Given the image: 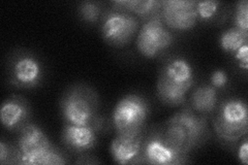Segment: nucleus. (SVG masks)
<instances>
[{"instance_id": "nucleus-1", "label": "nucleus", "mask_w": 248, "mask_h": 165, "mask_svg": "<svg viewBox=\"0 0 248 165\" xmlns=\"http://www.w3.org/2000/svg\"><path fill=\"white\" fill-rule=\"evenodd\" d=\"M207 133L206 118L186 107L168 119L157 135L178 155L187 157L189 152L204 141Z\"/></svg>"}, {"instance_id": "nucleus-2", "label": "nucleus", "mask_w": 248, "mask_h": 165, "mask_svg": "<svg viewBox=\"0 0 248 165\" xmlns=\"http://www.w3.org/2000/svg\"><path fill=\"white\" fill-rule=\"evenodd\" d=\"M216 135L227 143H236L248 131V109L242 99L231 98L221 105L213 121Z\"/></svg>"}, {"instance_id": "nucleus-3", "label": "nucleus", "mask_w": 248, "mask_h": 165, "mask_svg": "<svg viewBox=\"0 0 248 165\" xmlns=\"http://www.w3.org/2000/svg\"><path fill=\"white\" fill-rule=\"evenodd\" d=\"M97 101L93 92L85 87H74L61 100V112L65 123L94 127Z\"/></svg>"}, {"instance_id": "nucleus-4", "label": "nucleus", "mask_w": 248, "mask_h": 165, "mask_svg": "<svg viewBox=\"0 0 248 165\" xmlns=\"http://www.w3.org/2000/svg\"><path fill=\"white\" fill-rule=\"evenodd\" d=\"M149 113L147 101L137 94H128L115 105L112 119L117 133L142 132Z\"/></svg>"}, {"instance_id": "nucleus-5", "label": "nucleus", "mask_w": 248, "mask_h": 165, "mask_svg": "<svg viewBox=\"0 0 248 165\" xmlns=\"http://www.w3.org/2000/svg\"><path fill=\"white\" fill-rule=\"evenodd\" d=\"M174 42L172 33L165 27L160 15L147 22L139 31L137 49L146 58H154L170 48Z\"/></svg>"}, {"instance_id": "nucleus-6", "label": "nucleus", "mask_w": 248, "mask_h": 165, "mask_svg": "<svg viewBox=\"0 0 248 165\" xmlns=\"http://www.w3.org/2000/svg\"><path fill=\"white\" fill-rule=\"evenodd\" d=\"M139 28V21L127 12L116 10L104 15L102 35L114 46H123L131 42Z\"/></svg>"}, {"instance_id": "nucleus-7", "label": "nucleus", "mask_w": 248, "mask_h": 165, "mask_svg": "<svg viewBox=\"0 0 248 165\" xmlns=\"http://www.w3.org/2000/svg\"><path fill=\"white\" fill-rule=\"evenodd\" d=\"M195 0H166L161 1L160 18L169 28L186 31L196 26L198 21Z\"/></svg>"}, {"instance_id": "nucleus-8", "label": "nucleus", "mask_w": 248, "mask_h": 165, "mask_svg": "<svg viewBox=\"0 0 248 165\" xmlns=\"http://www.w3.org/2000/svg\"><path fill=\"white\" fill-rule=\"evenodd\" d=\"M44 76L41 60L31 54L22 53L16 56L10 67L11 84L19 88H34Z\"/></svg>"}, {"instance_id": "nucleus-9", "label": "nucleus", "mask_w": 248, "mask_h": 165, "mask_svg": "<svg viewBox=\"0 0 248 165\" xmlns=\"http://www.w3.org/2000/svg\"><path fill=\"white\" fill-rule=\"evenodd\" d=\"M110 150L116 163L121 165L142 163V132L117 133L112 140Z\"/></svg>"}, {"instance_id": "nucleus-10", "label": "nucleus", "mask_w": 248, "mask_h": 165, "mask_svg": "<svg viewBox=\"0 0 248 165\" xmlns=\"http://www.w3.org/2000/svg\"><path fill=\"white\" fill-rule=\"evenodd\" d=\"M187 157L178 155L167 146L157 135L151 136L143 144L142 163L152 165H174L186 162Z\"/></svg>"}, {"instance_id": "nucleus-11", "label": "nucleus", "mask_w": 248, "mask_h": 165, "mask_svg": "<svg viewBox=\"0 0 248 165\" xmlns=\"http://www.w3.org/2000/svg\"><path fill=\"white\" fill-rule=\"evenodd\" d=\"M61 138L63 145L73 152H86L96 145L95 127L65 123Z\"/></svg>"}, {"instance_id": "nucleus-12", "label": "nucleus", "mask_w": 248, "mask_h": 165, "mask_svg": "<svg viewBox=\"0 0 248 165\" xmlns=\"http://www.w3.org/2000/svg\"><path fill=\"white\" fill-rule=\"evenodd\" d=\"M29 106L24 98L12 96L3 101L0 108V120L7 130H21L27 124Z\"/></svg>"}, {"instance_id": "nucleus-13", "label": "nucleus", "mask_w": 248, "mask_h": 165, "mask_svg": "<svg viewBox=\"0 0 248 165\" xmlns=\"http://www.w3.org/2000/svg\"><path fill=\"white\" fill-rule=\"evenodd\" d=\"M51 147L52 145L49 138L45 135V132L40 127L36 126L35 124L27 123L20 130L18 138V149L20 151L19 161L23 157L34 155Z\"/></svg>"}, {"instance_id": "nucleus-14", "label": "nucleus", "mask_w": 248, "mask_h": 165, "mask_svg": "<svg viewBox=\"0 0 248 165\" xmlns=\"http://www.w3.org/2000/svg\"><path fill=\"white\" fill-rule=\"evenodd\" d=\"M159 76L177 85L191 88L195 83L193 69L187 60L184 58H173L162 68Z\"/></svg>"}, {"instance_id": "nucleus-15", "label": "nucleus", "mask_w": 248, "mask_h": 165, "mask_svg": "<svg viewBox=\"0 0 248 165\" xmlns=\"http://www.w3.org/2000/svg\"><path fill=\"white\" fill-rule=\"evenodd\" d=\"M112 4L116 10L133 13L147 20L159 17L161 11V1L156 0H120L113 1Z\"/></svg>"}, {"instance_id": "nucleus-16", "label": "nucleus", "mask_w": 248, "mask_h": 165, "mask_svg": "<svg viewBox=\"0 0 248 165\" xmlns=\"http://www.w3.org/2000/svg\"><path fill=\"white\" fill-rule=\"evenodd\" d=\"M217 91L212 86L203 85L193 91L191 95V107L196 113L209 114L215 109Z\"/></svg>"}, {"instance_id": "nucleus-17", "label": "nucleus", "mask_w": 248, "mask_h": 165, "mask_svg": "<svg viewBox=\"0 0 248 165\" xmlns=\"http://www.w3.org/2000/svg\"><path fill=\"white\" fill-rule=\"evenodd\" d=\"M65 163L66 160L64 157L53 147L34 155L23 157L19 162V164L25 165H60Z\"/></svg>"}, {"instance_id": "nucleus-18", "label": "nucleus", "mask_w": 248, "mask_h": 165, "mask_svg": "<svg viewBox=\"0 0 248 165\" xmlns=\"http://www.w3.org/2000/svg\"><path fill=\"white\" fill-rule=\"evenodd\" d=\"M248 42V32L242 31L236 27L230 28L223 31L219 38V44L221 49L227 52L234 54L239 48Z\"/></svg>"}, {"instance_id": "nucleus-19", "label": "nucleus", "mask_w": 248, "mask_h": 165, "mask_svg": "<svg viewBox=\"0 0 248 165\" xmlns=\"http://www.w3.org/2000/svg\"><path fill=\"white\" fill-rule=\"evenodd\" d=\"M80 17L88 23H95L100 17V6L96 2L85 1L79 6Z\"/></svg>"}, {"instance_id": "nucleus-20", "label": "nucleus", "mask_w": 248, "mask_h": 165, "mask_svg": "<svg viewBox=\"0 0 248 165\" xmlns=\"http://www.w3.org/2000/svg\"><path fill=\"white\" fill-rule=\"evenodd\" d=\"M236 28L248 32V2L247 0H240L236 4L235 11Z\"/></svg>"}, {"instance_id": "nucleus-21", "label": "nucleus", "mask_w": 248, "mask_h": 165, "mask_svg": "<svg viewBox=\"0 0 248 165\" xmlns=\"http://www.w3.org/2000/svg\"><path fill=\"white\" fill-rule=\"evenodd\" d=\"M220 5L219 1H199L197 2L198 19L203 21L211 20L218 11Z\"/></svg>"}, {"instance_id": "nucleus-22", "label": "nucleus", "mask_w": 248, "mask_h": 165, "mask_svg": "<svg viewBox=\"0 0 248 165\" xmlns=\"http://www.w3.org/2000/svg\"><path fill=\"white\" fill-rule=\"evenodd\" d=\"M229 77L227 73L224 70L218 69L215 70V72L212 73L211 77H210V82H211V86L214 87L215 89H220L223 88L224 86L228 84Z\"/></svg>"}, {"instance_id": "nucleus-23", "label": "nucleus", "mask_w": 248, "mask_h": 165, "mask_svg": "<svg viewBox=\"0 0 248 165\" xmlns=\"http://www.w3.org/2000/svg\"><path fill=\"white\" fill-rule=\"evenodd\" d=\"M234 56L240 68H243L244 70L248 69V45L244 44L241 48H239L235 53Z\"/></svg>"}, {"instance_id": "nucleus-24", "label": "nucleus", "mask_w": 248, "mask_h": 165, "mask_svg": "<svg viewBox=\"0 0 248 165\" xmlns=\"http://www.w3.org/2000/svg\"><path fill=\"white\" fill-rule=\"evenodd\" d=\"M238 159L243 165L248 164V141H247V139H245L243 141V144L239 147Z\"/></svg>"}]
</instances>
